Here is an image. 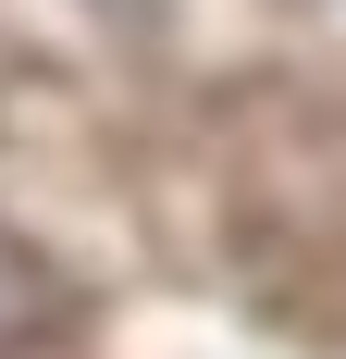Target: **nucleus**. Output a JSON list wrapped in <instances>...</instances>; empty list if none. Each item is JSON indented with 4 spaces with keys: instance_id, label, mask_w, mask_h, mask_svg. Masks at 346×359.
Segmentation results:
<instances>
[]
</instances>
